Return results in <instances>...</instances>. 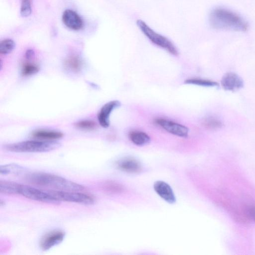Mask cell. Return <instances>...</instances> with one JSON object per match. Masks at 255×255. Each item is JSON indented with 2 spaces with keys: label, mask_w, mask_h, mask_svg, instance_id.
I'll use <instances>...</instances> for the list:
<instances>
[{
  "label": "cell",
  "mask_w": 255,
  "mask_h": 255,
  "mask_svg": "<svg viewBox=\"0 0 255 255\" xmlns=\"http://www.w3.org/2000/svg\"><path fill=\"white\" fill-rule=\"evenodd\" d=\"M121 106V103L118 100L111 101L104 105L98 114V120L101 127L107 128L109 127L110 117L111 113Z\"/></svg>",
  "instance_id": "cell-9"
},
{
  "label": "cell",
  "mask_w": 255,
  "mask_h": 255,
  "mask_svg": "<svg viewBox=\"0 0 255 255\" xmlns=\"http://www.w3.org/2000/svg\"><path fill=\"white\" fill-rule=\"evenodd\" d=\"M15 43L11 39H5L0 42V54L6 55L11 52L14 49Z\"/></svg>",
  "instance_id": "cell-23"
},
{
  "label": "cell",
  "mask_w": 255,
  "mask_h": 255,
  "mask_svg": "<svg viewBox=\"0 0 255 255\" xmlns=\"http://www.w3.org/2000/svg\"><path fill=\"white\" fill-rule=\"evenodd\" d=\"M130 140L137 146L145 145L150 141V136L145 132L139 130H132L128 133Z\"/></svg>",
  "instance_id": "cell-16"
},
{
  "label": "cell",
  "mask_w": 255,
  "mask_h": 255,
  "mask_svg": "<svg viewBox=\"0 0 255 255\" xmlns=\"http://www.w3.org/2000/svg\"><path fill=\"white\" fill-rule=\"evenodd\" d=\"M35 56L34 51L31 49H27L25 53V58L26 60H31Z\"/></svg>",
  "instance_id": "cell-27"
},
{
  "label": "cell",
  "mask_w": 255,
  "mask_h": 255,
  "mask_svg": "<svg viewBox=\"0 0 255 255\" xmlns=\"http://www.w3.org/2000/svg\"><path fill=\"white\" fill-rule=\"evenodd\" d=\"M4 204H5L4 201L1 200L0 201V207L3 206L4 205Z\"/></svg>",
  "instance_id": "cell-28"
},
{
  "label": "cell",
  "mask_w": 255,
  "mask_h": 255,
  "mask_svg": "<svg viewBox=\"0 0 255 255\" xmlns=\"http://www.w3.org/2000/svg\"><path fill=\"white\" fill-rule=\"evenodd\" d=\"M154 122L156 125L172 134L181 137H186L188 135L189 129L183 125L163 118L156 119Z\"/></svg>",
  "instance_id": "cell-7"
},
{
  "label": "cell",
  "mask_w": 255,
  "mask_h": 255,
  "mask_svg": "<svg viewBox=\"0 0 255 255\" xmlns=\"http://www.w3.org/2000/svg\"><path fill=\"white\" fill-rule=\"evenodd\" d=\"M32 136L37 139L54 141L61 138L63 133L59 131L39 129L33 131Z\"/></svg>",
  "instance_id": "cell-15"
},
{
  "label": "cell",
  "mask_w": 255,
  "mask_h": 255,
  "mask_svg": "<svg viewBox=\"0 0 255 255\" xmlns=\"http://www.w3.org/2000/svg\"><path fill=\"white\" fill-rule=\"evenodd\" d=\"M75 126L79 129L86 130H93L96 128V123L92 120H84L79 121L75 124Z\"/></svg>",
  "instance_id": "cell-24"
},
{
  "label": "cell",
  "mask_w": 255,
  "mask_h": 255,
  "mask_svg": "<svg viewBox=\"0 0 255 255\" xmlns=\"http://www.w3.org/2000/svg\"><path fill=\"white\" fill-rule=\"evenodd\" d=\"M209 19L211 26L216 29L246 31L249 28L248 24L243 18L223 8H216L212 10Z\"/></svg>",
  "instance_id": "cell-1"
},
{
  "label": "cell",
  "mask_w": 255,
  "mask_h": 255,
  "mask_svg": "<svg viewBox=\"0 0 255 255\" xmlns=\"http://www.w3.org/2000/svg\"><path fill=\"white\" fill-rule=\"evenodd\" d=\"M26 180L35 185L50 187L57 190L83 191L84 186L61 176L45 172H34L28 174Z\"/></svg>",
  "instance_id": "cell-2"
},
{
  "label": "cell",
  "mask_w": 255,
  "mask_h": 255,
  "mask_svg": "<svg viewBox=\"0 0 255 255\" xmlns=\"http://www.w3.org/2000/svg\"><path fill=\"white\" fill-rule=\"evenodd\" d=\"M62 21L68 28L78 30L83 26V21L79 14L71 9H66L62 14Z\"/></svg>",
  "instance_id": "cell-11"
},
{
  "label": "cell",
  "mask_w": 255,
  "mask_h": 255,
  "mask_svg": "<svg viewBox=\"0 0 255 255\" xmlns=\"http://www.w3.org/2000/svg\"><path fill=\"white\" fill-rule=\"evenodd\" d=\"M184 83L203 87H215L218 86V83L215 81L201 78L188 79L185 80Z\"/></svg>",
  "instance_id": "cell-21"
},
{
  "label": "cell",
  "mask_w": 255,
  "mask_h": 255,
  "mask_svg": "<svg viewBox=\"0 0 255 255\" xmlns=\"http://www.w3.org/2000/svg\"><path fill=\"white\" fill-rule=\"evenodd\" d=\"M245 211L248 218L255 221V205H252L246 207Z\"/></svg>",
  "instance_id": "cell-26"
},
{
  "label": "cell",
  "mask_w": 255,
  "mask_h": 255,
  "mask_svg": "<svg viewBox=\"0 0 255 255\" xmlns=\"http://www.w3.org/2000/svg\"><path fill=\"white\" fill-rule=\"evenodd\" d=\"M18 194L38 202L51 204H59L60 201L50 193L36 188L23 184H19Z\"/></svg>",
  "instance_id": "cell-6"
},
{
  "label": "cell",
  "mask_w": 255,
  "mask_h": 255,
  "mask_svg": "<svg viewBox=\"0 0 255 255\" xmlns=\"http://www.w3.org/2000/svg\"><path fill=\"white\" fill-rule=\"evenodd\" d=\"M59 201L77 203L83 205H92L95 202V197L82 191L51 190L48 191Z\"/></svg>",
  "instance_id": "cell-5"
},
{
  "label": "cell",
  "mask_w": 255,
  "mask_h": 255,
  "mask_svg": "<svg viewBox=\"0 0 255 255\" xmlns=\"http://www.w3.org/2000/svg\"><path fill=\"white\" fill-rule=\"evenodd\" d=\"M65 233L60 230L49 232L45 235L40 242V247L43 251H46L60 244L64 240Z\"/></svg>",
  "instance_id": "cell-8"
},
{
  "label": "cell",
  "mask_w": 255,
  "mask_h": 255,
  "mask_svg": "<svg viewBox=\"0 0 255 255\" xmlns=\"http://www.w3.org/2000/svg\"><path fill=\"white\" fill-rule=\"evenodd\" d=\"M156 193L164 200L170 204L176 202V198L173 190L166 182L163 181H157L153 185Z\"/></svg>",
  "instance_id": "cell-12"
},
{
  "label": "cell",
  "mask_w": 255,
  "mask_h": 255,
  "mask_svg": "<svg viewBox=\"0 0 255 255\" xmlns=\"http://www.w3.org/2000/svg\"><path fill=\"white\" fill-rule=\"evenodd\" d=\"M221 84L224 89L230 91L239 90L244 85L242 79L234 72H228L225 74L221 79Z\"/></svg>",
  "instance_id": "cell-10"
},
{
  "label": "cell",
  "mask_w": 255,
  "mask_h": 255,
  "mask_svg": "<svg viewBox=\"0 0 255 255\" xmlns=\"http://www.w3.org/2000/svg\"><path fill=\"white\" fill-rule=\"evenodd\" d=\"M117 165L119 169L128 173H137L140 172L142 169L140 163L130 157H124L119 160Z\"/></svg>",
  "instance_id": "cell-13"
},
{
  "label": "cell",
  "mask_w": 255,
  "mask_h": 255,
  "mask_svg": "<svg viewBox=\"0 0 255 255\" xmlns=\"http://www.w3.org/2000/svg\"><path fill=\"white\" fill-rule=\"evenodd\" d=\"M203 126L207 129L216 130L221 128L223 126L221 120L215 117H208L202 121Z\"/></svg>",
  "instance_id": "cell-20"
},
{
  "label": "cell",
  "mask_w": 255,
  "mask_h": 255,
  "mask_svg": "<svg viewBox=\"0 0 255 255\" xmlns=\"http://www.w3.org/2000/svg\"><path fill=\"white\" fill-rule=\"evenodd\" d=\"M136 24L143 34L152 43L173 55H178V51L176 47L169 39L155 32L142 20H137Z\"/></svg>",
  "instance_id": "cell-4"
},
{
  "label": "cell",
  "mask_w": 255,
  "mask_h": 255,
  "mask_svg": "<svg viewBox=\"0 0 255 255\" xmlns=\"http://www.w3.org/2000/svg\"><path fill=\"white\" fill-rule=\"evenodd\" d=\"M60 143L54 141L40 139L22 141L7 144L4 149L13 152H44L54 150L60 146Z\"/></svg>",
  "instance_id": "cell-3"
},
{
  "label": "cell",
  "mask_w": 255,
  "mask_h": 255,
  "mask_svg": "<svg viewBox=\"0 0 255 255\" xmlns=\"http://www.w3.org/2000/svg\"><path fill=\"white\" fill-rule=\"evenodd\" d=\"M31 0H22L20 7V15L22 17H27L31 13Z\"/></svg>",
  "instance_id": "cell-25"
},
{
  "label": "cell",
  "mask_w": 255,
  "mask_h": 255,
  "mask_svg": "<svg viewBox=\"0 0 255 255\" xmlns=\"http://www.w3.org/2000/svg\"><path fill=\"white\" fill-rule=\"evenodd\" d=\"M23 170V168L22 166L15 163H10L0 166V174L1 175L10 174L18 175L20 174Z\"/></svg>",
  "instance_id": "cell-19"
},
{
  "label": "cell",
  "mask_w": 255,
  "mask_h": 255,
  "mask_svg": "<svg viewBox=\"0 0 255 255\" xmlns=\"http://www.w3.org/2000/svg\"><path fill=\"white\" fill-rule=\"evenodd\" d=\"M39 70V66L37 64L27 60L22 65L21 74L23 76H29L37 73Z\"/></svg>",
  "instance_id": "cell-18"
},
{
  "label": "cell",
  "mask_w": 255,
  "mask_h": 255,
  "mask_svg": "<svg viewBox=\"0 0 255 255\" xmlns=\"http://www.w3.org/2000/svg\"><path fill=\"white\" fill-rule=\"evenodd\" d=\"M83 66V61L78 55H70L64 61V68L68 72L73 73H79L82 70Z\"/></svg>",
  "instance_id": "cell-14"
},
{
  "label": "cell",
  "mask_w": 255,
  "mask_h": 255,
  "mask_svg": "<svg viewBox=\"0 0 255 255\" xmlns=\"http://www.w3.org/2000/svg\"><path fill=\"white\" fill-rule=\"evenodd\" d=\"M19 184L12 181L0 180V192L6 195L18 194Z\"/></svg>",
  "instance_id": "cell-17"
},
{
  "label": "cell",
  "mask_w": 255,
  "mask_h": 255,
  "mask_svg": "<svg viewBox=\"0 0 255 255\" xmlns=\"http://www.w3.org/2000/svg\"><path fill=\"white\" fill-rule=\"evenodd\" d=\"M103 190L108 193H117L124 190V187L120 184L113 181H107L102 185Z\"/></svg>",
  "instance_id": "cell-22"
}]
</instances>
